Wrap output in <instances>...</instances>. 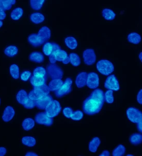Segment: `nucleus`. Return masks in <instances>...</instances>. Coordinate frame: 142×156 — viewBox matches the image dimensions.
Returning a JSON list of instances; mask_svg holds the SVG:
<instances>
[{"label":"nucleus","instance_id":"5fc2aeb1","mask_svg":"<svg viewBox=\"0 0 142 156\" xmlns=\"http://www.w3.org/2000/svg\"><path fill=\"white\" fill-rule=\"evenodd\" d=\"M2 25H3V22L1 20H0V27H1Z\"/></svg>","mask_w":142,"mask_h":156},{"label":"nucleus","instance_id":"4be33fe9","mask_svg":"<svg viewBox=\"0 0 142 156\" xmlns=\"http://www.w3.org/2000/svg\"><path fill=\"white\" fill-rule=\"evenodd\" d=\"M30 20L34 23H41L44 22L45 17L42 13L39 12H34L31 15Z\"/></svg>","mask_w":142,"mask_h":156},{"label":"nucleus","instance_id":"bb28decb","mask_svg":"<svg viewBox=\"0 0 142 156\" xmlns=\"http://www.w3.org/2000/svg\"><path fill=\"white\" fill-rule=\"evenodd\" d=\"M22 126L24 129L26 131L30 130L35 126V121L31 118H27L22 122Z\"/></svg>","mask_w":142,"mask_h":156},{"label":"nucleus","instance_id":"412c9836","mask_svg":"<svg viewBox=\"0 0 142 156\" xmlns=\"http://www.w3.org/2000/svg\"><path fill=\"white\" fill-rule=\"evenodd\" d=\"M127 40L130 43L137 44L141 41V36L139 34L133 32L128 35Z\"/></svg>","mask_w":142,"mask_h":156},{"label":"nucleus","instance_id":"a18cd8bd","mask_svg":"<svg viewBox=\"0 0 142 156\" xmlns=\"http://www.w3.org/2000/svg\"><path fill=\"white\" fill-rule=\"evenodd\" d=\"M49 60L52 64H54L55 62H56V59L55 54L54 53H52L50 55H49Z\"/></svg>","mask_w":142,"mask_h":156},{"label":"nucleus","instance_id":"0eeeda50","mask_svg":"<svg viewBox=\"0 0 142 156\" xmlns=\"http://www.w3.org/2000/svg\"><path fill=\"white\" fill-rule=\"evenodd\" d=\"M47 73L51 78L54 79H61L63 76V72L60 66L55 64L49 65L47 68Z\"/></svg>","mask_w":142,"mask_h":156},{"label":"nucleus","instance_id":"c85d7f7f","mask_svg":"<svg viewBox=\"0 0 142 156\" xmlns=\"http://www.w3.org/2000/svg\"><path fill=\"white\" fill-rule=\"evenodd\" d=\"M102 15L104 18L107 20H113L116 17L115 13L109 9H104L102 11Z\"/></svg>","mask_w":142,"mask_h":156},{"label":"nucleus","instance_id":"f704fd0d","mask_svg":"<svg viewBox=\"0 0 142 156\" xmlns=\"http://www.w3.org/2000/svg\"><path fill=\"white\" fill-rule=\"evenodd\" d=\"M43 52L47 56H49L54 51L53 48V43H51V42H46V43L44 44L43 48Z\"/></svg>","mask_w":142,"mask_h":156},{"label":"nucleus","instance_id":"603ef678","mask_svg":"<svg viewBox=\"0 0 142 156\" xmlns=\"http://www.w3.org/2000/svg\"><path fill=\"white\" fill-rule=\"evenodd\" d=\"M25 156H38V154H36V153H33V152H31V151H29V152H27V154H25Z\"/></svg>","mask_w":142,"mask_h":156},{"label":"nucleus","instance_id":"6e6552de","mask_svg":"<svg viewBox=\"0 0 142 156\" xmlns=\"http://www.w3.org/2000/svg\"><path fill=\"white\" fill-rule=\"evenodd\" d=\"M104 87L107 89L114 90L115 91H118L120 89L118 80L116 78V77L114 74L110 75L107 77L105 80Z\"/></svg>","mask_w":142,"mask_h":156},{"label":"nucleus","instance_id":"4d7b16f0","mask_svg":"<svg viewBox=\"0 0 142 156\" xmlns=\"http://www.w3.org/2000/svg\"><path fill=\"white\" fill-rule=\"evenodd\" d=\"M0 105H1V99H0Z\"/></svg>","mask_w":142,"mask_h":156},{"label":"nucleus","instance_id":"7c9ffc66","mask_svg":"<svg viewBox=\"0 0 142 156\" xmlns=\"http://www.w3.org/2000/svg\"><path fill=\"white\" fill-rule=\"evenodd\" d=\"M23 144L28 147H33L36 144V140L32 136H24L22 139Z\"/></svg>","mask_w":142,"mask_h":156},{"label":"nucleus","instance_id":"c756f323","mask_svg":"<svg viewBox=\"0 0 142 156\" xmlns=\"http://www.w3.org/2000/svg\"><path fill=\"white\" fill-rule=\"evenodd\" d=\"M18 52V48L14 45H10L7 47L4 51V54L7 56L13 57L17 55Z\"/></svg>","mask_w":142,"mask_h":156},{"label":"nucleus","instance_id":"dca6fc26","mask_svg":"<svg viewBox=\"0 0 142 156\" xmlns=\"http://www.w3.org/2000/svg\"><path fill=\"white\" fill-rule=\"evenodd\" d=\"M37 35L44 42L48 41L50 38V30L47 27H42Z\"/></svg>","mask_w":142,"mask_h":156},{"label":"nucleus","instance_id":"393cba45","mask_svg":"<svg viewBox=\"0 0 142 156\" xmlns=\"http://www.w3.org/2000/svg\"><path fill=\"white\" fill-rule=\"evenodd\" d=\"M16 2L15 0H0V8L4 11L9 10Z\"/></svg>","mask_w":142,"mask_h":156},{"label":"nucleus","instance_id":"2f4dec72","mask_svg":"<svg viewBox=\"0 0 142 156\" xmlns=\"http://www.w3.org/2000/svg\"><path fill=\"white\" fill-rule=\"evenodd\" d=\"M70 63L74 66H79L81 64L80 57L77 54L72 53L69 55Z\"/></svg>","mask_w":142,"mask_h":156},{"label":"nucleus","instance_id":"aec40b11","mask_svg":"<svg viewBox=\"0 0 142 156\" xmlns=\"http://www.w3.org/2000/svg\"><path fill=\"white\" fill-rule=\"evenodd\" d=\"M100 143V139L98 137H95L93 138L89 143V151L92 153H96Z\"/></svg>","mask_w":142,"mask_h":156},{"label":"nucleus","instance_id":"473e14b6","mask_svg":"<svg viewBox=\"0 0 142 156\" xmlns=\"http://www.w3.org/2000/svg\"><path fill=\"white\" fill-rule=\"evenodd\" d=\"M126 147L122 144H119L113 150L112 155L114 156H123L125 154Z\"/></svg>","mask_w":142,"mask_h":156},{"label":"nucleus","instance_id":"cd10ccee","mask_svg":"<svg viewBox=\"0 0 142 156\" xmlns=\"http://www.w3.org/2000/svg\"><path fill=\"white\" fill-rule=\"evenodd\" d=\"M24 13V10L21 7H17L13 10L10 13L11 18L13 20H18L20 19Z\"/></svg>","mask_w":142,"mask_h":156},{"label":"nucleus","instance_id":"de8ad7c7","mask_svg":"<svg viewBox=\"0 0 142 156\" xmlns=\"http://www.w3.org/2000/svg\"><path fill=\"white\" fill-rule=\"evenodd\" d=\"M6 149L3 147H0V156H5L6 154Z\"/></svg>","mask_w":142,"mask_h":156},{"label":"nucleus","instance_id":"c03bdc74","mask_svg":"<svg viewBox=\"0 0 142 156\" xmlns=\"http://www.w3.org/2000/svg\"><path fill=\"white\" fill-rule=\"evenodd\" d=\"M137 100L138 103L142 105V89H140L139 91V93L137 95Z\"/></svg>","mask_w":142,"mask_h":156},{"label":"nucleus","instance_id":"09e8293b","mask_svg":"<svg viewBox=\"0 0 142 156\" xmlns=\"http://www.w3.org/2000/svg\"><path fill=\"white\" fill-rule=\"evenodd\" d=\"M137 130H139L140 133L142 132V120L139 122V123H137Z\"/></svg>","mask_w":142,"mask_h":156},{"label":"nucleus","instance_id":"6e6d98bb","mask_svg":"<svg viewBox=\"0 0 142 156\" xmlns=\"http://www.w3.org/2000/svg\"><path fill=\"white\" fill-rule=\"evenodd\" d=\"M127 156H133V154H127Z\"/></svg>","mask_w":142,"mask_h":156},{"label":"nucleus","instance_id":"f3484780","mask_svg":"<svg viewBox=\"0 0 142 156\" xmlns=\"http://www.w3.org/2000/svg\"><path fill=\"white\" fill-rule=\"evenodd\" d=\"M16 99L19 104L24 105L27 103L29 98L27 92L24 90H21L17 93Z\"/></svg>","mask_w":142,"mask_h":156},{"label":"nucleus","instance_id":"8fccbe9b","mask_svg":"<svg viewBox=\"0 0 142 156\" xmlns=\"http://www.w3.org/2000/svg\"><path fill=\"white\" fill-rule=\"evenodd\" d=\"M62 62H63L64 64H65V65L68 64L69 62H70V58H69V57L68 56L66 58H65V59L62 61Z\"/></svg>","mask_w":142,"mask_h":156},{"label":"nucleus","instance_id":"2eb2a0df","mask_svg":"<svg viewBox=\"0 0 142 156\" xmlns=\"http://www.w3.org/2000/svg\"><path fill=\"white\" fill-rule=\"evenodd\" d=\"M28 42L34 47H40L45 42L36 34H31L28 37Z\"/></svg>","mask_w":142,"mask_h":156},{"label":"nucleus","instance_id":"37998d69","mask_svg":"<svg viewBox=\"0 0 142 156\" xmlns=\"http://www.w3.org/2000/svg\"><path fill=\"white\" fill-rule=\"evenodd\" d=\"M31 76V72L28 71H26L22 72L21 74V80L24 81H26L29 80Z\"/></svg>","mask_w":142,"mask_h":156},{"label":"nucleus","instance_id":"f03ea898","mask_svg":"<svg viewBox=\"0 0 142 156\" xmlns=\"http://www.w3.org/2000/svg\"><path fill=\"white\" fill-rule=\"evenodd\" d=\"M50 90L46 84L39 87H34L33 89L28 94V98L31 100L36 101L42 98V96L50 94Z\"/></svg>","mask_w":142,"mask_h":156},{"label":"nucleus","instance_id":"ddd939ff","mask_svg":"<svg viewBox=\"0 0 142 156\" xmlns=\"http://www.w3.org/2000/svg\"><path fill=\"white\" fill-rule=\"evenodd\" d=\"M87 75L88 74L85 72L79 73V74L77 75L75 79V84L78 88H83L84 87H85V85H86Z\"/></svg>","mask_w":142,"mask_h":156},{"label":"nucleus","instance_id":"a878e982","mask_svg":"<svg viewBox=\"0 0 142 156\" xmlns=\"http://www.w3.org/2000/svg\"><path fill=\"white\" fill-rule=\"evenodd\" d=\"M30 82L33 86H41L45 84L46 78L33 76L30 78Z\"/></svg>","mask_w":142,"mask_h":156},{"label":"nucleus","instance_id":"58836bf2","mask_svg":"<svg viewBox=\"0 0 142 156\" xmlns=\"http://www.w3.org/2000/svg\"><path fill=\"white\" fill-rule=\"evenodd\" d=\"M113 92L112 90H109L105 92L104 94V98H105V101H107V103L110 104H111L113 103L114 101V98Z\"/></svg>","mask_w":142,"mask_h":156},{"label":"nucleus","instance_id":"e433bc0d","mask_svg":"<svg viewBox=\"0 0 142 156\" xmlns=\"http://www.w3.org/2000/svg\"><path fill=\"white\" fill-rule=\"evenodd\" d=\"M45 2L44 0H31V6L34 10H39L42 9Z\"/></svg>","mask_w":142,"mask_h":156},{"label":"nucleus","instance_id":"864d4df0","mask_svg":"<svg viewBox=\"0 0 142 156\" xmlns=\"http://www.w3.org/2000/svg\"><path fill=\"white\" fill-rule=\"evenodd\" d=\"M142 52L141 51L140 54H139V59H140V61L142 62Z\"/></svg>","mask_w":142,"mask_h":156},{"label":"nucleus","instance_id":"f8f14e48","mask_svg":"<svg viewBox=\"0 0 142 156\" xmlns=\"http://www.w3.org/2000/svg\"><path fill=\"white\" fill-rule=\"evenodd\" d=\"M52 100H53L52 97L50 95H45L42 96V98H39V100L35 101L36 106L39 109H45L48 105Z\"/></svg>","mask_w":142,"mask_h":156},{"label":"nucleus","instance_id":"9b49d317","mask_svg":"<svg viewBox=\"0 0 142 156\" xmlns=\"http://www.w3.org/2000/svg\"><path fill=\"white\" fill-rule=\"evenodd\" d=\"M99 85V78L97 73L91 72L87 75L86 85L90 89H96Z\"/></svg>","mask_w":142,"mask_h":156},{"label":"nucleus","instance_id":"9d476101","mask_svg":"<svg viewBox=\"0 0 142 156\" xmlns=\"http://www.w3.org/2000/svg\"><path fill=\"white\" fill-rule=\"evenodd\" d=\"M35 121L38 124L51 126L53 123V120L46 114V112H40L35 116Z\"/></svg>","mask_w":142,"mask_h":156},{"label":"nucleus","instance_id":"f257e3e1","mask_svg":"<svg viewBox=\"0 0 142 156\" xmlns=\"http://www.w3.org/2000/svg\"><path fill=\"white\" fill-rule=\"evenodd\" d=\"M104 101V91L100 89H95L83 101L82 109L84 112L89 115L98 113L102 109Z\"/></svg>","mask_w":142,"mask_h":156},{"label":"nucleus","instance_id":"20e7f679","mask_svg":"<svg viewBox=\"0 0 142 156\" xmlns=\"http://www.w3.org/2000/svg\"><path fill=\"white\" fill-rule=\"evenodd\" d=\"M62 110L60 103L56 100H52L46 108V113L50 118L58 115Z\"/></svg>","mask_w":142,"mask_h":156},{"label":"nucleus","instance_id":"7ed1b4c3","mask_svg":"<svg viewBox=\"0 0 142 156\" xmlns=\"http://www.w3.org/2000/svg\"><path fill=\"white\" fill-rule=\"evenodd\" d=\"M97 69L102 75L108 76L114 71V66L113 63L109 60L102 59L97 63Z\"/></svg>","mask_w":142,"mask_h":156},{"label":"nucleus","instance_id":"c9c22d12","mask_svg":"<svg viewBox=\"0 0 142 156\" xmlns=\"http://www.w3.org/2000/svg\"><path fill=\"white\" fill-rule=\"evenodd\" d=\"M10 75L13 78L17 80L19 77V68L16 64L12 65L10 66Z\"/></svg>","mask_w":142,"mask_h":156},{"label":"nucleus","instance_id":"4c0bfd02","mask_svg":"<svg viewBox=\"0 0 142 156\" xmlns=\"http://www.w3.org/2000/svg\"><path fill=\"white\" fill-rule=\"evenodd\" d=\"M33 74L34 76L46 78L47 73L45 69L42 66H39L34 70Z\"/></svg>","mask_w":142,"mask_h":156},{"label":"nucleus","instance_id":"72a5a7b5","mask_svg":"<svg viewBox=\"0 0 142 156\" xmlns=\"http://www.w3.org/2000/svg\"><path fill=\"white\" fill-rule=\"evenodd\" d=\"M53 53L55 54L56 61H58V62H62L65 58L68 56L67 52L64 50H61V49L56 50Z\"/></svg>","mask_w":142,"mask_h":156},{"label":"nucleus","instance_id":"79ce46f5","mask_svg":"<svg viewBox=\"0 0 142 156\" xmlns=\"http://www.w3.org/2000/svg\"><path fill=\"white\" fill-rule=\"evenodd\" d=\"M63 113L64 116L66 117V118H70L72 113H73V110L70 107H65L64 109Z\"/></svg>","mask_w":142,"mask_h":156},{"label":"nucleus","instance_id":"3c124183","mask_svg":"<svg viewBox=\"0 0 142 156\" xmlns=\"http://www.w3.org/2000/svg\"><path fill=\"white\" fill-rule=\"evenodd\" d=\"M110 156V154L109 151H104L102 152L101 154H100V156Z\"/></svg>","mask_w":142,"mask_h":156},{"label":"nucleus","instance_id":"423d86ee","mask_svg":"<svg viewBox=\"0 0 142 156\" xmlns=\"http://www.w3.org/2000/svg\"><path fill=\"white\" fill-rule=\"evenodd\" d=\"M127 116L128 119L134 124H137L142 120V112L134 107H130L127 109Z\"/></svg>","mask_w":142,"mask_h":156},{"label":"nucleus","instance_id":"1a4fd4ad","mask_svg":"<svg viewBox=\"0 0 142 156\" xmlns=\"http://www.w3.org/2000/svg\"><path fill=\"white\" fill-rule=\"evenodd\" d=\"M84 62L85 65L91 66L94 65L96 61L95 51L92 48H87L83 53Z\"/></svg>","mask_w":142,"mask_h":156},{"label":"nucleus","instance_id":"6ab92c4d","mask_svg":"<svg viewBox=\"0 0 142 156\" xmlns=\"http://www.w3.org/2000/svg\"><path fill=\"white\" fill-rule=\"evenodd\" d=\"M29 59L31 62L35 63H42L44 61V56L40 52L35 51L31 54L29 56Z\"/></svg>","mask_w":142,"mask_h":156},{"label":"nucleus","instance_id":"ea45409f","mask_svg":"<svg viewBox=\"0 0 142 156\" xmlns=\"http://www.w3.org/2000/svg\"><path fill=\"white\" fill-rule=\"evenodd\" d=\"M83 118V113L81 110H77L72 113L71 119L74 121H80Z\"/></svg>","mask_w":142,"mask_h":156},{"label":"nucleus","instance_id":"b1692460","mask_svg":"<svg viewBox=\"0 0 142 156\" xmlns=\"http://www.w3.org/2000/svg\"><path fill=\"white\" fill-rule=\"evenodd\" d=\"M129 141L133 145H139L142 143V135L139 133H133L129 138Z\"/></svg>","mask_w":142,"mask_h":156},{"label":"nucleus","instance_id":"5701e85b","mask_svg":"<svg viewBox=\"0 0 142 156\" xmlns=\"http://www.w3.org/2000/svg\"><path fill=\"white\" fill-rule=\"evenodd\" d=\"M65 43L68 48L71 50H75L78 46V42L74 37L68 36L65 39Z\"/></svg>","mask_w":142,"mask_h":156},{"label":"nucleus","instance_id":"a211bd4d","mask_svg":"<svg viewBox=\"0 0 142 156\" xmlns=\"http://www.w3.org/2000/svg\"><path fill=\"white\" fill-rule=\"evenodd\" d=\"M63 84V81L61 79H54L49 84V88L51 91H56L60 88Z\"/></svg>","mask_w":142,"mask_h":156},{"label":"nucleus","instance_id":"4468645a","mask_svg":"<svg viewBox=\"0 0 142 156\" xmlns=\"http://www.w3.org/2000/svg\"><path fill=\"white\" fill-rule=\"evenodd\" d=\"M15 111L12 106L6 107L4 110L3 114L2 115V120L5 122H9L13 119L15 116Z\"/></svg>","mask_w":142,"mask_h":156},{"label":"nucleus","instance_id":"a19ab883","mask_svg":"<svg viewBox=\"0 0 142 156\" xmlns=\"http://www.w3.org/2000/svg\"><path fill=\"white\" fill-rule=\"evenodd\" d=\"M24 108H26V109H33L36 106L35 101L29 98L27 103H25V104L24 105Z\"/></svg>","mask_w":142,"mask_h":156},{"label":"nucleus","instance_id":"49530a36","mask_svg":"<svg viewBox=\"0 0 142 156\" xmlns=\"http://www.w3.org/2000/svg\"><path fill=\"white\" fill-rule=\"evenodd\" d=\"M6 17L5 11L0 8V20H4Z\"/></svg>","mask_w":142,"mask_h":156},{"label":"nucleus","instance_id":"39448f33","mask_svg":"<svg viewBox=\"0 0 142 156\" xmlns=\"http://www.w3.org/2000/svg\"><path fill=\"white\" fill-rule=\"evenodd\" d=\"M72 80L71 78H66L63 84L59 90L55 91V95L58 98H61L68 94L72 91Z\"/></svg>","mask_w":142,"mask_h":156}]
</instances>
